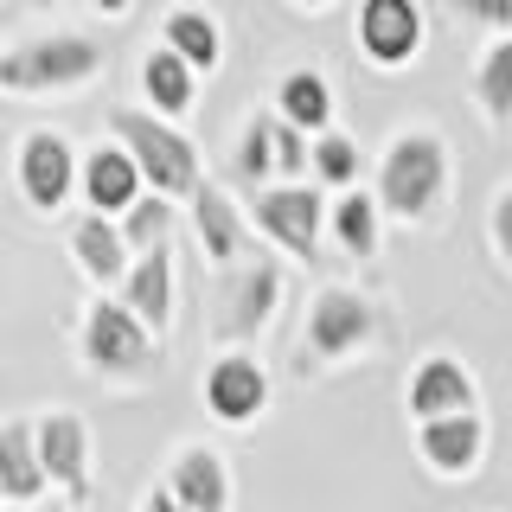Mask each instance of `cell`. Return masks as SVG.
I'll list each match as a JSON object with an SVG mask.
<instances>
[{"label": "cell", "mask_w": 512, "mask_h": 512, "mask_svg": "<svg viewBox=\"0 0 512 512\" xmlns=\"http://www.w3.org/2000/svg\"><path fill=\"white\" fill-rule=\"evenodd\" d=\"M295 13H333V0H288Z\"/></svg>", "instance_id": "cell-32"}, {"label": "cell", "mask_w": 512, "mask_h": 512, "mask_svg": "<svg viewBox=\"0 0 512 512\" xmlns=\"http://www.w3.org/2000/svg\"><path fill=\"white\" fill-rule=\"evenodd\" d=\"M359 173H365V148L346 135V128H333V135L314 141V186L320 192H359Z\"/></svg>", "instance_id": "cell-26"}, {"label": "cell", "mask_w": 512, "mask_h": 512, "mask_svg": "<svg viewBox=\"0 0 512 512\" xmlns=\"http://www.w3.org/2000/svg\"><path fill=\"white\" fill-rule=\"evenodd\" d=\"M391 340V308L359 282H320L308 295V314H301L295 333V378L320 384L340 378L352 365H365L372 352Z\"/></svg>", "instance_id": "cell-2"}, {"label": "cell", "mask_w": 512, "mask_h": 512, "mask_svg": "<svg viewBox=\"0 0 512 512\" xmlns=\"http://www.w3.org/2000/svg\"><path fill=\"white\" fill-rule=\"evenodd\" d=\"M135 90H141V109L160 122H186L192 109H199V71L180 58V52H167V45H148L135 64Z\"/></svg>", "instance_id": "cell-19"}, {"label": "cell", "mask_w": 512, "mask_h": 512, "mask_svg": "<svg viewBox=\"0 0 512 512\" xmlns=\"http://www.w3.org/2000/svg\"><path fill=\"white\" fill-rule=\"evenodd\" d=\"M135 512H186V506L173 500L167 487H148V493H141V500H135Z\"/></svg>", "instance_id": "cell-30"}, {"label": "cell", "mask_w": 512, "mask_h": 512, "mask_svg": "<svg viewBox=\"0 0 512 512\" xmlns=\"http://www.w3.org/2000/svg\"><path fill=\"white\" fill-rule=\"evenodd\" d=\"M64 250H71V269L96 288V295H122V282L135 276V250H128V237H122L116 218L84 212L71 224V237H64Z\"/></svg>", "instance_id": "cell-17"}, {"label": "cell", "mask_w": 512, "mask_h": 512, "mask_svg": "<svg viewBox=\"0 0 512 512\" xmlns=\"http://www.w3.org/2000/svg\"><path fill=\"white\" fill-rule=\"evenodd\" d=\"M84 7L96 13V20H128V13H135V0H84Z\"/></svg>", "instance_id": "cell-31"}, {"label": "cell", "mask_w": 512, "mask_h": 512, "mask_svg": "<svg viewBox=\"0 0 512 512\" xmlns=\"http://www.w3.org/2000/svg\"><path fill=\"white\" fill-rule=\"evenodd\" d=\"M480 410V378L461 352H423L404 378V416L416 429L423 423H442V416H474Z\"/></svg>", "instance_id": "cell-13"}, {"label": "cell", "mask_w": 512, "mask_h": 512, "mask_svg": "<svg viewBox=\"0 0 512 512\" xmlns=\"http://www.w3.org/2000/svg\"><path fill=\"white\" fill-rule=\"evenodd\" d=\"M32 423H39V455H45V474H52V493L71 512H84L96 493V436L84 410L52 404V410H32Z\"/></svg>", "instance_id": "cell-11"}, {"label": "cell", "mask_w": 512, "mask_h": 512, "mask_svg": "<svg viewBox=\"0 0 512 512\" xmlns=\"http://www.w3.org/2000/svg\"><path fill=\"white\" fill-rule=\"evenodd\" d=\"M327 218H333V192L308 186H269L250 199V224L269 250H282L288 263H314L327 244Z\"/></svg>", "instance_id": "cell-8"}, {"label": "cell", "mask_w": 512, "mask_h": 512, "mask_svg": "<svg viewBox=\"0 0 512 512\" xmlns=\"http://www.w3.org/2000/svg\"><path fill=\"white\" fill-rule=\"evenodd\" d=\"M186 224H192V237H199V263H205V269H218V276H231V269H244L250 256H256L250 205H237L218 180H205L199 192H192Z\"/></svg>", "instance_id": "cell-12"}, {"label": "cell", "mask_w": 512, "mask_h": 512, "mask_svg": "<svg viewBox=\"0 0 512 512\" xmlns=\"http://www.w3.org/2000/svg\"><path fill=\"white\" fill-rule=\"evenodd\" d=\"M77 199H84L96 218H128L148 199V180H141L135 154H128L116 135H96L84 148V192H77Z\"/></svg>", "instance_id": "cell-16"}, {"label": "cell", "mask_w": 512, "mask_h": 512, "mask_svg": "<svg viewBox=\"0 0 512 512\" xmlns=\"http://www.w3.org/2000/svg\"><path fill=\"white\" fill-rule=\"evenodd\" d=\"M372 192L384 218L404 231H442L455 199V148L436 122H404L372 154Z\"/></svg>", "instance_id": "cell-1"}, {"label": "cell", "mask_w": 512, "mask_h": 512, "mask_svg": "<svg viewBox=\"0 0 512 512\" xmlns=\"http://www.w3.org/2000/svg\"><path fill=\"white\" fill-rule=\"evenodd\" d=\"M13 192L26 212L58 218L84 192V148L64 135L58 122H32L13 135Z\"/></svg>", "instance_id": "cell-7"}, {"label": "cell", "mask_w": 512, "mask_h": 512, "mask_svg": "<svg viewBox=\"0 0 512 512\" xmlns=\"http://www.w3.org/2000/svg\"><path fill=\"white\" fill-rule=\"evenodd\" d=\"M269 109H276L282 122H295L301 135H333V116H340V96H333V77L314 71V64H295V71L276 77V90H269Z\"/></svg>", "instance_id": "cell-20"}, {"label": "cell", "mask_w": 512, "mask_h": 512, "mask_svg": "<svg viewBox=\"0 0 512 512\" xmlns=\"http://www.w3.org/2000/svg\"><path fill=\"white\" fill-rule=\"evenodd\" d=\"M487 250H493V263L512 276V180H500L493 199H487Z\"/></svg>", "instance_id": "cell-28"}, {"label": "cell", "mask_w": 512, "mask_h": 512, "mask_svg": "<svg viewBox=\"0 0 512 512\" xmlns=\"http://www.w3.org/2000/svg\"><path fill=\"white\" fill-rule=\"evenodd\" d=\"M199 404L218 429H256L276 404V378L256 352H212L199 372Z\"/></svg>", "instance_id": "cell-10"}, {"label": "cell", "mask_w": 512, "mask_h": 512, "mask_svg": "<svg viewBox=\"0 0 512 512\" xmlns=\"http://www.w3.org/2000/svg\"><path fill=\"white\" fill-rule=\"evenodd\" d=\"M45 493H52V474H45V455H39V423L7 416L0 423V506L32 512Z\"/></svg>", "instance_id": "cell-18"}, {"label": "cell", "mask_w": 512, "mask_h": 512, "mask_svg": "<svg viewBox=\"0 0 512 512\" xmlns=\"http://www.w3.org/2000/svg\"><path fill=\"white\" fill-rule=\"evenodd\" d=\"M180 212H186V205H173V199H160V192H148V199H141L128 218H116V224H122V237H128V250H135V256H154V250H173Z\"/></svg>", "instance_id": "cell-27"}, {"label": "cell", "mask_w": 512, "mask_h": 512, "mask_svg": "<svg viewBox=\"0 0 512 512\" xmlns=\"http://www.w3.org/2000/svg\"><path fill=\"white\" fill-rule=\"evenodd\" d=\"M160 487H167L186 512H231L237 506L231 461H224V448H212V442H180L173 448Z\"/></svg>", "instance_id": "cell-15"}, {"label": "cell", "mask_w": 512, "mask_h": 512, "mask_svg": "<svg viewBox=\"0 0 512 512\" xmlns=\"http://www.w3.org/2000/svg\"><path fill=\"white\" fill-rule=\"evenodd\" d=\"M468 96L493 135H512V39H487L468 71Z\"/></svg>", "instance_id": "cell-24"}, {"label": "cell", "mask_w": 512, "mask_h": 512, "mask_svg": "<svg viewBox=\"0 0 512 512\" xmlns=\"http://www.w3.org/2000/svg\"><path fill=\"white\" fill-rule=\"evenodd\" d=\"M160 45L180 52L199 77L224 71V26H218V13H205V7H173L167 20H160Z\"/></svg>", "instance_id": "cell-25"}, {"label": "cell", "mask_w": 512, "mask_h": 512, "mask_svg": "<svg viewBox=\"0 0 512 512\" xmlns=\"http://www.w3.org/2000/svg\"><path fill=\"white\" fill-rule=\"evenodd\" d=\"M231 173H237V186H244L250 199L269 192V186H282V167H276V109H250V116L237 122Z\"/></svg>", "instance_id": "cell-23"}, {"label": "cell", "mask_w": 512, "mask_h": 512, "mask_svg": "<svg viewBox=\"0 0 512 512\" xmlns=\"http://www.w3.org/2000/svg\"><path fill=\"white\" fill-rule=\"evenodd\" d=\"M429 45V13L423 0H359L352 7V52L378 77H397L423 58Z\"/></svg>", "instance_id": "cell-9"}, {"label": "cell", "mask_w": 512, "mask_h": 512, "mask_svg": "<svg viewBox=\"0 0 512 512\" xmlns=\"http://www.w3.org/2000/svg\"><path fill=\"white\" fill-rule=\"evenodd\" d=\"M167 340H154L135 314L122 308V295H90L71 320V352L77 372L103 391H148V384L167 372Z\"/></svg>", "instance_id": "cell-3"}, {"label": "cell", "mask_w": 512, "mask_h": 512, "mask_svg": "<svg viewBox=\"0 0 512 512\" xmlns=\"http://www.w3.org/2000/svg\"><path fill=\"white\" fill-rule=\"evenodd\" d=\"M384 205H378V192L372 186H359V192H340L333 199V218H327V237H333V250L352 256V263H378V250H384Z\"/></svg>", "instance_id": "cell-22"}, {"label": "cell", "mask_w": 512, "mask_h": 512, "mask_svg": "<svg viewBox=\"0 0 512 512\" xmlns=\"http://www.w3.org/2000/svg\"><path fill=\"white\" fill-rule=\"evenodd\" d=\"M487 442H493L487 410L442 416V423H423V429H416V461H423L429 480H474L480 468H487Z\"/></svg>", "instance_id": "cell-14"}, {"label": "cell", "mask_w": 512, "mask_h": 512, "mask_svg": "<svg viewBox=\"0 0 512 512\" xmlns=\"http://www.w3.org/2000/svg\"><path fill=\"white\" fill-rule=\"evenodd\" d=\"M282 301H288L282 256L256 250L244 269L218 276V295H212V340H218V352H256V340L276 327Z\"/></svg>", "instance_id": "cell-6"}, {"label": "cell", "mask_w": 512, "mask_h": 512, "mask_svg": "<svg viewBox=\"0 0 512 512\" xmlns=\"http://www.w3.org/2000/svg\"><path fill=\"white\" fill-rule=\"evenodd\" d=\"M109 71V52L84 26H39L7 39L0 52V90L7 96H77Z\"/></svg>", "instance_id": "cell-4"}, {"label": "cell", "mask_w": 512, "mask_h": 512, "mask_svg": "<svg viewBox=\"0 0 512 512\" xmlns=\"http://www.w3.org/2000/svg\"><path fill=\"white\" fill-rule=\"evenodd\" d=\"M448 13H455L461 26H480V32H493V39H512V0H448Z\"/></svg>", "instance_id": "cell-29"}, {"label": "cell", "mask_w": 512, "mask_h": 512, "mask_svg": "<svg viewBox=\"0 0 512 512\" xmlns=\"http://www.w3.org/2000/svg\"><path fill=\"white\" fill-rule=\"evenodd\" d=\"M122 308L167 340L173 333V308H180V269H173V250H154V256H135V276L122 282Z\"/></svg>", "instance_id": "cell-21"}, {"label": "cell", "mask_w": 512, "mask_h": 512, "mask_svg": "<svg viewBox=\"0 0 512 512\" xmlns=\"http://www.w3.org/2000/svg\"><path fill=\"white\" fill-rule=\"evenodd\" d=\"M109 135L135 154L141 180H148V192H160V199L192 205V192L205 186V154H199V141H192L180 122H160V116H148V109L122 103V109H109Z\"/></svg>", "instance_id": "cell-5"}]
</instances>
